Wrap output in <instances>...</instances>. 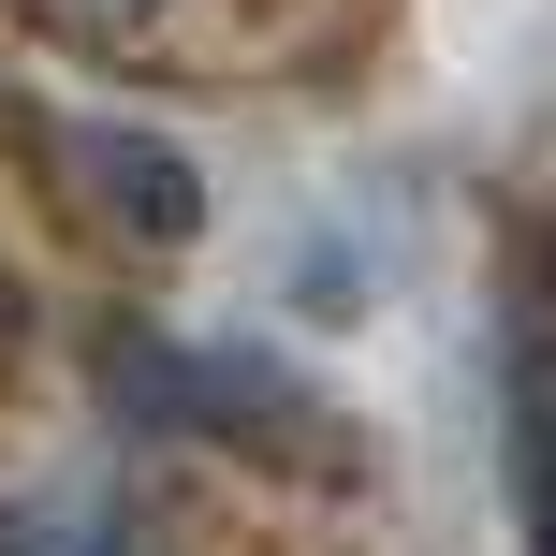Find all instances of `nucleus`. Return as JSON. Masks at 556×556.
<instances>
[{
	"label": "nucleus",
	"mask_w": 556,
	"mask_h": 556,
	"mask_svg": "<svg viewBox=\"0 0 556 556\" xmlns=\"http://www.w3.org/2000/svg\"><path fill=\"white\" fill-rule=\"evenodd\" d=\"M103 395L132 425H162V440H235V454H264V469H293V483H352L366 469V440L278 352H191V337H162V323H103Z\"/></svg>",
	"instance_id": "nucleus-1"
},
{
	"label": "nucleus",
	"mask_w": 556,
	"mask_h": 556,
	"mask_svg": "<svg viewBox=\"0 0 556 556\" xmlns=\"http://www.w3.org/2000/svg\"><path fill=\"white\" fill-rule=\"evenodd\" d=\"M45 176L88 205V220H117L132 250H191V235H205L191 162H176V147H147V132H74V117H45Z\"/></svg>",
	"instance_id": "nucleus-2"
},
{
	"label": "nucleus",
	"mask_w": 556,
	"mask_h": 556,
	"mask_svg": "<svg viewBox=\"0 0 556 556\" xmlns=\"http://www.w3.org/2000/svg\"><path fill=\"white\" fill-rule=\"evenodd\" d=\"M513 352H498V440H513V513H528V556H556V264H513Z\"/></svg>",
	"instance_id": "nucleus-3"
}]
</instances>
